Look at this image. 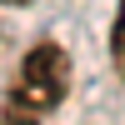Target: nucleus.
Returning a JSON list of instances; mask_svg holds the SVG:
<instances>
[{
    "instance_id": "f257e3e1",
    "label": "nucleus",
    "mask_w": 125,
    "mask_h": 125,
    "mask_svg": "<svg viewBox=\"0 0 125 125\" xmlns=\"http://www.w3.org/2000/svg\"><path fill=\"white\" fill-rule=\"evenodd\" d=\"M65 90H70V55L55 40H40V45H30L25 65H20V80L10 90V110L15 115H45L65 100Z\"/></svg>"
},
{
    "instance_id": "f03ea898",
    "label": "nucleus",
    "mask_w": 125,
    "mask_h": 125,
    "mask_svg": "<svg viewBox=\"0 0 125 125\" xmlns=\"http://www.w3.org/2000/svg\"><path fill=\"white\" fill-rule=\"evenodd\" d=\"M110 55H115V70H120V80H125V0H120L115 30H110Z\"/></svg>"
},
{
    "instance_id": "7ed1b4c3",
    "label": "nucleus",
    "mask_w": 125,
    "mask_h": 125,
    "mask_svg": "<svg viewBox=\"0 0 125 125\" xmlns=\"http://www.w3.org/2000/svg\"><path fill=\"white\" fill-rule=\"evenodd\" d=\"M0 125H35V120H20V115H15V120H0Z\"/></svg>"
},
{
    "instance_id": "20e7f679",
    "label": "nucleus",
    "mask_w": 125,
    "mask_h": 125,
    "mask_svg": "<svg viewBox=\"0 0 125 125\" xmlns=\"http://www.w3.org/2000/svg\"><path fill=\"white\" fill-rule=\"evenodd\" d=\"M0 5H30V0H0Z\"/></svg>"
}]
</instances>
